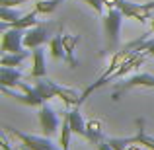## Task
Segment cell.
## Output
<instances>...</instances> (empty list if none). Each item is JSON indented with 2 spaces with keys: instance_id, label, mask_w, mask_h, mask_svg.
<instances>
[{
  "instance_id": "603a6c76",
  "label": "cell",
  "mask_w": 154,
  "mask_h": 150,
  "mask_svg": "<svg viewBox=\"0 0 154 150\" xmlns=\"http://www.w3.org/2000/svg\"><path fill=\"white\" fill-rule=\"evenodd\" d=\"M125 150H143V146H140V144H129Z\"/></svg>"
},
{
  "instance_id": "ffe728a7",
  "label": "cell",
  "mask_w": 154,
  "mask_h": 150,
  "mask_svg": "<svg viewBox=\"0 0 154 150\" xmlns=\"http://www.w3.org/2000/svg\"><path fill=\"white\" fill-rule=\"evenodd\" d=\"M23 2H27V0H0V6H18Z\"/></svg>"
},
{
  "instance_id": "5b68a950",
  "label": "cell",
  "mask_w": 154,
  "mask_h": 150,
  "mask_svg": "<svg viewBox=\"0 0 154 150\" xmlns=\"http://www.w3.org/2000/svg\"><path fill=\"white\" fill-rule=\"evenodd\" d=\"M121 12H123L125 18H131V20H137V22L144 23L152 18V10H154V0L152 2H146V4H137V2H129V0H119L117 4Z\"/></svg>"
},
{
  "instance_id": "52a82bcc",
  "label": "cell",
  "mask_w": 154,
  "mask_h": 150,
  "mask_svg": "<svg viewBox=\"0 0 154 150\" xmlns=\"http://www.w3.org/2000/svg\"><path fill=\"white\" fill-rule=\"evenodd\" d=\"M23 33H26V29H16V27L2 31L0 51L2 53H22L26 49L23 47Z\"/></svg>"
},
{
  "instance_id": "2e32d148",
  "label": "cell",
  "mask_w": 154,
  "mask_h": 150,
  "mask_svg": "<svg viewBox=\"0 0 154 150\" xmlns=\"http://www.w3.org/2000/svg\"><path fill=\"white\" fill-rule=\"evenodd\" d=\"M49 51L51 55L55 57V59H63L66 57V53H64V45H63V35H55V37L49 39Z\"/></svg>"
},
{
  "instance_id": "9c48e42d",
  "label": "cell",
  "mask_w": 154,
  "mask_h": 150,
  "mask_svg": "<svg viewBox=\"0 0 154 150\" xmlns=\"http://www.w3.org/2000/svg\"><path fill=\"white\" fill-rule=\"evenodd\" d=\"M39 127H41L43 135L45 136H53L57 133V129H59V117H57V113L53 111V107H49L47 103H43L41 107H39Z\"/></svg>"
},
{
  "instance_id": "7c38bea8",
  "label": "cell",
  "mask_w": 154,
  "mask_h": 150,
  "mask_svg": "<svg viewBox=\"0 0 154 150\" xmlns=\"http://www.w3.org/2000/svg\"><path fill=\"white\" fill-rule=\"evenodd\" d=\"M47 74V64H45V55H43V49L37 47L31 53V78H43Z\"/></svg>"
},
{
  "instance_id": "7a4b0ae2",
  "label": "cell",
  "mask_w": 154,
  "mask_h": 150,
  "mask_svg": "<svg viewBox=\"0 0 154 150\" xmlns=\"http://www.w3.org/2000/svg\"><path fill=\"white\" fill-rule=\"evenodd\" d=\"M139 125V131L133 136H123V139H107V142L111 144L113 150H125L129 144H140V146H146L148 150H154V136H150L144 129L143 119H137Z\"/></svg>"
},
{
  "instance_id": "30bf717a",
  "label": "cell",
  "mask_w": 154,
  "mask_h": 150,
  "mask_svg": "<svg viewBox=\"0 0 154 150\" xmlns=\"http://www.w3.org/2000/svg\"><path fill=\"white\" fill-rule=\"evenodd\" d=\"M78 43H80V35H70V33H64L63 35V45H64V53H66L64 63H66L70 68L78 66V60L74 59V49H76Z\"/></svg>"
},
{
  "instance_id": "8992f818",
  "label": "cell",
  "mask_w": 154,
  "mask_h": 150,
  "mask_svg": "<svg viewBox=\"0 0 154 150\" xmlns=\"http://www.w3.org/2000/svg\"><path fill=\"white\" fill-rule=\"evenodd\" d=\"M133 88H154V76L146 74V72H139V74L129 76L127 80H123V82H119L115 86V92H113L111 98L117 101L123 92H129V90H133Z\"/></svg>"
},
{
  "instance_id": "7402d4cb",
  "label": "cell",
  "mask_w": 154,
  "mask_h": 150,
  "mask_svg": "<svg viewBox=\"0 0 154 150\" xmlns=\"http://www.w3.org/2000/svg\"><path fill=\"white\" fill-rule=\"evenodd\" d=\"M103 4L107 8H117V4H119V0H103Z\"/></svg>"
},
{
  "instance_id": "d6986e66",
  "label": "cell",
  "mask_w": 154,
  "mask_h": 150,
  "mask_svg": "<svg viewBox=\"0 0 154 150\" xmlns=\"http://www.w3.org/2000/svg\"><path fill=\"white\" fill-rule=\"evenodd\" d=\"M84 2H86L90 8H94V12H98V14H102V12H103V6H105L103 0H84Z\"/></svg>"
},
{
  "instance_id": "6da1fadb",
  "label": "cell",
  "mask_w": 154,
  "mask_h": 150,
  "mask_svg": "<svg viewBox=\"0 0 154 150\" xmlns=\"http://www.w3.org/2000/svg\"><path fill=\"white\" fill-rule=\"evenodd\" d=\"M20 92L16 90H10V88H2V92L10 98H14L16 101L23 105H31V107H41L43 103H47L49 99L53 98H60L66 105H80V96L78 92L70 90V88H64V86H59L57 82H53L49 78H35V84L29 86V84L22 82L20 80L16 84Z\"/></svg>"
},
{
  "instance_id": "ba28073f",
  "label": "cell",
  "mask_w": 154,
  "mask_h": 150,
  "mask_svg": "<svg viewBox=\"0 0 154 150\" xmlns=\"http://www.w3.org/2000/svg\"><path fill=\"white\" fill-rule=\"evenodd\" d=\"M47 37H49L47 23H37V26L26 29V33H23V47L26 49H37V47H41L47 41Z\"/></svg>"
},
{
  "instance_id": "ac0fdd59",
  "label": "cell",
  "mask_w": 154,
  "mask_h": 150,
  "mask_svg": "<svg viewBox=\"0 0 154 150\" xmlns=\"http://www.w3.org/2000/svg\"><path fill=\"white\" fill-rule=\"evenodd\" d=\"M22 18L20 10H16V6H0V20L2 22H14V20Z\"/></svg>"
},
{
  "instance_id": "44dd1931",
  "label": "cell",
  "mask_w": 154,
  "mask_h": 150,
  "mask_svg": "<svg viewBox=\"0 0 154 150\" xmlns=\"http://www.w3.org/2000/svg\"><path fill=\"white\" fill-rule=\"evenodd\" d=\"M98 150H113V148H111V144H109L107 140H102V142L98 144Z\"/></svg>"
},
{
  "instance_id": "8fae6325",
  "label": "cell",
  "mask_w": 154,
  "mask_h": 150,
  "mask_svg": "<svg viewBox=\"0 0 154 150\" xmlns=\"http://www.w3.org/2000/svg\"><path fill=\"white\" fill-rule=\"evenodd\" d=\"M23 78L18 66H0V86L2 88H16V84Z\"/></svg>"
},
{
  "instance_id": "d4e9b609",
  "label": "cell",
  "mask_w": 154,
  "mask_h": 150,
  "mask_svg": "<svg viewBox=\"0 0 154 150\" xmlns=\"http://www.w3.org/2000/svg\"><path fill=\"white\" fill-rule=\"evenodd\" d=\"M57 150H63V148H57Z\"/></svg>"
},
{
  "instance_id": "5bb4252c",
  "label": "cell",
  "mask_w": 154,
  "mask_h": 150,
  "mask_svg": "<svg viewBox=\"0 0 154 150\" xmlns=\"http://www.w3.org/2000/svg\"><path fill=\"white\" fill-rule=\"evenodd\" d=\"M86 139L94 144H100L103 140V125L96 119H90L86 123Z\"/></svg>"
},
{
  "instance_id": "3957f363",
  "label": "cell",
  "mask_w": 154,
  "mask_h": 150,
  "mask_svg": "<svg viewBox=\"0 0 154 150\" xmlns=\"http://www.w3.org/2000/svg\"><path fill=\"white\" fill-rule=\"evenodd\" d=\"M123 18L125 16L119 8H109V12L103 16V31L105 37H107L109 49H117V45H119V31H121Z\"/></svg>"
},
{
  "instance_id": "cb8c5ba5",
  "label": "cell",
  "mask_w": 154,
  "mask_h": 150,
  "mask_svg": "<svg viewBox=\"0 0 154 150\" xmlns=\"http://www.w3.org/2000/svg\"><path fill=\"white\" fill-rule=\"evenodd\" d=\"M150 29L154 31V16H152V18H150Z\"/></svg>"
},
{
  "instance_id": "4fadbf2b",
  "label": "cell",
  "mask_w": 154,
  "mask_h": 150,
  "mask_svg": "<svg viewBox=\"0 0 154 150\" xmlns=\"http://www.w3.org/2000/svg\"><path fill=\"white\" fill-rule=\"evenodd\" d=\"M68 121H70V127L74 135L86 136V123H84V117L80 113V105H76L72 111H68Z\"/></svg>"
},
{
  "instance_id": "9a60e30c",
  "label": "cell",
  "mask_w": 154,
  "mask_h": 150,
  "mask_svg": "<svg viewBox=\"0 0 154 150\" xmlns=\"http://www.w3.org/2000/svg\"><path fill=\"white\" fill-rule=\"evenodd\" d=\"M27 57H29L27 51H22V53H2V57H0V66H20Z\"/></svg>"
},
{
  "instance_id": "e0dca14e",
  "label": "cell",
  "mask_w": 154,
  "mask_h": 150,
  "mask_svg": "<svg viewBox=\"0 0 154 150\" xmlns=\"http://www.w3.org/2000/svg\"><path fill=\"white\" fill-rule=\"evenodd\" d=\"M60 2L63 0H37L35 2V10H37V14H51V12H55L59 8Z\"/></svg>"
},
{
  "instance_id": "277c9868",
  "label": "cell",
  "mask_w": 154,
  "mask_h": 150,
  "mask_svg": "<svg viewBox=\"0 0 154 150\" xmlns=\"http://www.w3.org/2000/svg\"><path fill=\"white\" fill-rule=\"evenodd\" d=\"M6 129V133H10V135H14L16 139L20 140V144H23L27 150H57L55 142L49 139V136H37V135H27V133H22L18 131V129H12V127H4Z\"/></svg>"
}]
</instances>
